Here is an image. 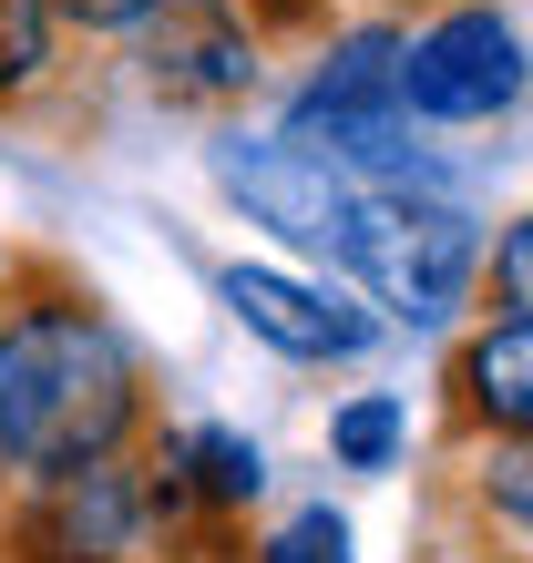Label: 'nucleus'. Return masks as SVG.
Segmentation results:
<instances>
[{
    "mask_svg": "<svg viewBox=\"0 0 533 563\" xmlns=\"http://www.w3.org/2000/svg\"><path fill=\"white\" fill-rule=\"evenodd\" d=\"M144 420H154V389L113 308L73 267L0 246V503L21 482L123 461L144 441Z\"/></svg>",
    "mask_w": 533,
    "mask_h": 563,
    "instance_id": "f257e3e1",
    "label": "nucleus"
},
{
    "mask_svg": "<svg viewBox=\"0 0 533 563\" xmlns=\"http://www.w3.org/2000/svg\"><path fill=\"white\" fill-rule=\"evenodd\" d=\"M339 267L380 297L390 318L411 328H452L461 297H472L482 267V225L431 185H349V216H339Z\"/></svg>",
    "mask_w": 533,
    "mask_h": 563,
    "instance_id": "f03ea898",
    "label": "nucleus"
},
{
    "mask_svg": "<svg viewBox=\"0 0 533 563\" xmlns=\"http://www.w3.org/2000/svg\"><path fill=\"white\" fill-rule=\"evenodd\" d=\"M523 21L503 0H431L400 31V113L411 123H513Z\"/></svg>",
    "mask_w": 533,
    "mask_h": 563,
    "instance_id": "7ed1b4c3",
    "label": "nucleus"
},
{
    "mask_svg": "<svg viewBox=\"0 0 533 563\" xmlns=\"http://www.w3.org/2000/svg\"><path fill=\"white\" fill-rule=\"evenodd\" d=\"M133 553H144L133 451L52 472V482H21L11 503H0V563H133Z\"/></svg>",
    "mask_w": 533,
    "mask_h": 563,
    "instance_id": "20e7f679",
    "label": "nucleus"
},
{
    "mask_svg": "<svg viewBox=\"0 0 533 563\" xmlns=\"http://www.w3.org/2000/svg\"><path fill=\"white\" fill-rule=\"evenodd\" d=\"M133 62H144V92L164 113H237L266 82V52L247 42L237 0H164L133 31Z\"/></svg>",
    "mask_w": 533,
    "mask_h": 563,
    "instance_id": "39448f33",
    "label": "nucleus"
},
{
    "mask_svg": "<svg viewBox=\"0 0 533 563\" xmlns=\"http://www.w3.org/2000/svg\"><path fill=\"white\" fill-rule=\"evenodd\" d=\"M206 164H216V185L237 195V206L266 225V236H287L297 256H328V246H339L349 175L308 164V154L278 144V134H216V144H206Z\"/></svg>",
    "mask_w": 533,
    "mask_h": 563,
    "instance_id": "423d86ee",
    "label": "nucleus"
},
{
    "mask_svg": "<svg viewBox=\"0 0 533 563\" xmlns=\"http://www.w3.org/2000/svg\"><path fill=\"white\" fill-rule=\"evenodd\" d=\"M442 430L461 451H482V441H523V420H533V318H482L472 339L452 349V369H442Z\"/></svg>",
    "mask_w": 533,
    "mask_h": 563,
    "instance_id": "0eeeda50",
    "label": "nucleus"
},
{
    "mask_svg": "<svg viewBox=\"0 0 533 563\" xmlns=\"http://www.w3.org/2000/svg\"><path fill=\"white\" fill-rule=\"evenodd\" d=\"M216 297L237 308L247 339H266L278 358H359V349H370V318L339 308V297L308 287V277H278V267H216Z\"/></svg>",
    "mask_w": 533,
    "mask_h": 563,
    "instance_id": "6e6552de",
    "label": "nucleus"
},
{
    "mask_svg": "<svg viewBox=\"0 0 533 563\" xmlns=\"http://www.w3.org/2000/svg\"><path fill=\"white\" fill-rule=\"evenodd\" d=\"M185 482L216 522H247L257 492H266V461H257L247 430H185Z\"/></svg>",
    "mask_w": 533,
    "mask_h": 563,
    "instance_id": "1a4fd4ad",
    "label": "nucleus"
},
{
    "mask_svg": "<svg viewBox=\"0 0 533 563\" xmlns=\"http://www.w3.org/2000/svg\"><path fill=\"white\" fill-rule=\"evenodd\" d=\"M62 52H52V11L42 0H0V113H31L52 92Z\"/></svg>",
    "mask_w": 533,
    "mask_h": 563,
    "instance_id": "9d476101",
    "label": "nucleus"
},
{
    "mask_svg": "<svg viewBox=\"0 0 533 563\" xmlns=\"http://www.w3.org/2000/svg\"><path fill=\"white\" fill-rule=\"evenodd\" d=\"M328 451H339L349 472H390V451H400V400H390V389H359V400L328 420Z\"/></svg>",
    "mask_w": 533,
    "mask_h": 563,
    "instance_id": "9b49d317",
    "label": "nucleus"
},
{
    "mask_svg": "<svg viewBox=\"0 0 533 563\" xmlns=\"http://www.w3.org/2000/svg\"><path fill=\"white\" fill-rule=\"evenodd\" d=\"M257 563H349V522L339 512H297V522H278V533L257 543Z\"/></svg>",
    "mask_w": 533,
    "mask_h": 563,
    "instance_id": "f8f14e48",
    "label": "nucleus"
},
{
    "mask_svg": "<svg viewBox=\"0 0 533 563\" xmlns=\"http://www.w3.org/2000/svg\"><path fill=\"white\" fill-rule=\"evenodd\" d=\"M492 318H533V225L503 216V236H492Z\"/></svg>",
    "mask_w": 533,
    "mask_h": 563,
    "instance_id": "ddd939ff",
    "label": "nucleus"
},
{
    "mask_svg": "<svg viewBox=\"0 0 533 563\" xmlns=\"http://www.w3.org/2000/svg\"><path fill=\"white\" fill-rule=\"evenodd\" d=\"M247 42L278 52V42H328V0H237Z\"/></svg>",
    "mask_w": 533,
    "mask_h": 563,
    "instance_id": "4468645a",
    "label": "nucleus"
},
{
    "mask_svg": "<svg viewBox=\"0 0 533 563\" xmlns=\"http://www.w3.org/2000/svg\"><path fill=\"white\" fill-rule=\"evenodd\" d=\"M52 21H73V31H144L164 0H42Z\"/></svg>",
    "mask_w": 533,
    "mask_h": 563,
    "instance_id": "2eb2a0df",
    "label": "nucleus"
},
{
    "mask_svg": "<svg viewBox=\"0 0 533 563\" xmlns=\"http://www.w3.org/2000/svg\"><path fill=\"white\" fill-rule=\"evenodd\" d=\"M431 563H442V553H431Z\"/></svg>",
    "mask_w": 533,
    "mask_h": 563,
    "instance_id": "dca6fc26",
    "label": "nucleus"
}]
</instances>
